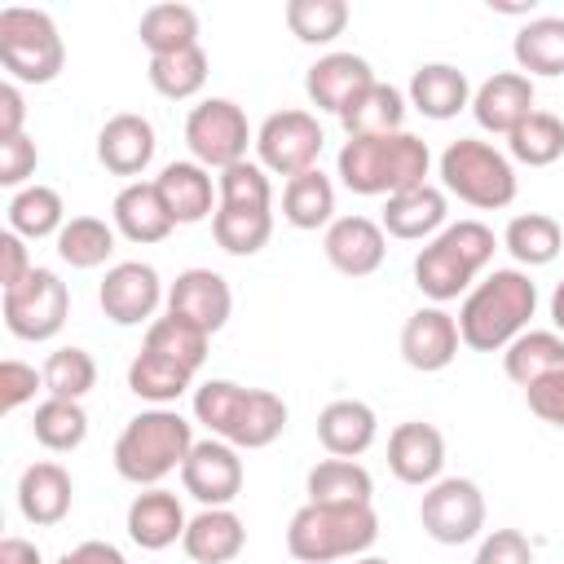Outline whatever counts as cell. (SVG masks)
<instances>
[{"label":"cell","instance_id":"6da1fadb","mask_svg":"<svg viewBox=\"0 0 564 564\" xmlns=\"http://www.w3.org/2000/svg\"><path fill=\"white\" fill-rule=\"evenodd\" d=\"M194 419L234 449H264L286 427V401L269 388H242L229 379H207L194 388Z\"/></svg>","mask_w":564,"mask_h":564},{"label":"cell","instance_id":"7a4b0ae2","mask_svg":"<svg viewBox=\"0 0 564 564\" xmlns=\"http://www.w3.org/2000/svg\"><path fill=\"white\" fill-rule=\"evenodd\" d=\"M538 308V286L524 269H494L485 282H476L458 308V335L476 352H498L516 335H524L529 317Z\"/></svg>","mask_w":564,"mask_h":564},{"label":"cell","instance_id":"3957f363","mask_svg":"<svg viewBox=\"0 0 564 564\" xmlns=\"http://www.w3.org/2000/svg\"><path fill=\"white\" fill-rule=\"evenodd\" d=\"M339 181L352 189V194H401L410 185H423L427 181V167H432V150L423 137L414 132H392V137H348L339 159Z\"/></svg>","mask_w":564,"mask_h":564},{"label":"cell","instance_id":"277c9868","mask_svg":"<svg viewBox=\"0 0 564 564\" xmlns=\"http://www.w3.org/2000/svg\"><path fill=\"white\" fill-rule=\"evenodd\" d=\"M379 538V516L370 502L352 507H326L304 502L286 524V551L300 564H330V560H357Z\"/></svg>","mask_w":564,"mask_h":564},{"label":"cell","instance_id":"5b68a950","mask_svg":"<svg viewBox=\"0 0 564 564\" xmlns=\"http://www.w3.org/2000/svg\"><path fill=\"white\" fill-rule=\"evenodd\" d=\"M194 449V432L176 410H145L128 419V427L115 441V471L132 485L154 489L163 476L185 467Z\"/></svg>","mask_w":564,"mask_h":564},{"label":"cell","instance_id":"8992f818","mask_svg":"<svg viewBox=\"0 0 564 564\" xmlns=\"http://www.w3.org/2000/svg\"><path fill=\"white\" fill-rule=\"evenodd\" d=\"M494 260V229L480 225V220H458V225H445L419 256H414V286L445 304V300H458L471 278Z\"/></svg>","mask_w":564,"mask_h":564},{"label":"cell","instance_id":"52a82bcc","mask_svg":"<svg viewBox=\"0 0 564 564\" xmlns=\"http://www.w3.org/2000/svg\"><path fill=\"white\" fill-rule=\"evenodd\" d=\"M441 181L449 194H458L467 207L498 212L516 198V167L502 150L476 137H458L441 150Z\"/></svg>","mask_w":564,"mask_h":564},{"label":"cell","instance_id":"ba28073f","mask_svg":"<svg viewBox=\"0 0 564 564\" xmlns=\"http://www.w3.org/2000/svg\"><path fill=\"white\" fill-rule=\"evenodd\" d=\"M0 62L18 84H53L66 62L53 18L40 9H0Z\"/></svg>","mask_w":564,"mask_h":564},{"label":"cell","instance_id":"9c48e42d","mask_svg":"<svg viewBox=\"0 0 564 564\" xmlns=\"http://www.w3.org/2000/svg\"><path fill=\"white\" fill-rule=\"evenodd\" d=\"M247 141H251L247 115L229 97H207L185 119V145H189L194 163H203V167H220L225 172V167L242 163L247 159Z\"/></svg>","mask_w":564,"mask_h":564},{"label":"cell","instance_id":"30bf717a","mask_svg":"<svg viewBox=\"0 0 564 564\" xmlns=\"http://www.w3.org/2000/svg\"><path fill=\"white\" fill-rule=\"evenodd\" d=\"M70 313V291L53 269H31L18 286L4 291V326L18 339H53L66 326Z\"/></svg>","mask_w":564,"mask_h":564},{"label":"cell","instance_id":"8fae6325","mask_svg":"<svg viewBox=\"0 0 564 564\" xmlns=\"http://www.w3.org/2000/svg\"><path fill=\"white\" fill-rule=\"evenodd\" d=\"M419 520L432 542L463 546L485 529V494L476 489V480L445 476V480L427 485V494L419 502Z\"/></svg>","mask_w":564,"mask_h":564},{"label":"cell","instance_id":"7c38bea8","mask_svg":"<svg viewBox=\"0 0 564 564\" xmlns=\"http://www.w3.org/2000/svg\"><path fill=\"white\" fill-rule=\"evenodd\" d=\"M322 128L308 110H278L260 123L256 132V154H260V167L264 172H278V176H300V172H313L317 167V154H322Z\"/></svg>","mask_w":564,"mask_h":564},{"label":"cell","instance_id":"4fadbf2b","mask_svg":"<svg viewBox=\"0 0 564 564\" xmlns=\"http://www.w3.org/2000/svg\"><path fill=\"white\" fill-rule=\"evenodd\" d=\"M181 485L189 498H198L203 507H229L242 494V458L229 441L207 436L194 441L185 467H181Z\"/></svg>","mask_w":564,"mask_h":564},{"label":"cell","instance_id":"5bb4252c","mask_svg":"<svg viewBox=\"0 0 564 564\" xmlns=\"http://www.w3.org/2000/svg\"><path fill=\"white\" fill-rule=\"evenodd\" d=\"M159 300H163V282H159L154 264H141V260L115 264L97 291V304L115 326H141L145 317H154Z\"/></svg>","mask_w":564,"mask_h":564},{"label":"cell","instance_id":"9a60e30c","mask_svg":"<svg viewBox=\"0 0 564 564\" xmlns=\"http://www.w3.org/2000/svg\"><path fill=\"white\" fill-rule=\"evenodd\" d=\"M167 313L185 317L189 326L216 335L229 313H234V295H229V282L212 269H185L176 273V282L167 286Z\"/></svg>","mask_w":564,"mask_h":564},{"label":"cell","instance_id":"2e32d148","mask_svg":"<svg viewBox=\"0 0 564 564\" xmlns=\"http://www.w3.org/2000/svg\"><path fill=\"white\" fill-rule=\"evenodd\" d=\"M322 251L344 278H370L388 256V238L383 225H375L370 216H339L326 225Z\"/></svg>","mask_w":564,"mask_h":564},{"label":"cell","instance_id":"e0dca14e","mask_svg":"<svg viewBox=\"0 0 564 564\" xmlns=\"http://www.w3.org/2000/svg\"><path fill=\"white\" fill-rule=\"evenodd\" d=\"M375 84V70L366 57L357 53H326L308 66L304 75V93L317 110H330V115H344L366 88Z\"/></svg>","mask_w":564,"mask_h":564},{"label":"cell","instance_id":"ac0fdd59","mask_svg":"<svg viewBox=\"0 0 564 564\" xmlns=\"http://www.w3.org/2000/svg\"><path fill=\"white\" fill-rule=\"evenodd\" d=\"M458 344H463L458 322L436 304L410 313L405 326H401V357H405L410 370H423V375L445 370L458 357Z\"/></svg>","mask_w":564,"mask_h":564},{"label":"cell","instance_id":"d6986e66","mask_svg":"<svg viewBox=\"0 0 564 564\" xmlns=\"http://www.w3.org/2000/svg\"><path fill=\"white\" fill-rule=\"evenodd\" d=\"M388 467L401 485H436L445 467V436L423 419L397 423L388 436Z\"/></svg>","mask_w":564,"mask_h":564},{"label":"cell","instance_id":"ffe728a7","mask_svg":"<svg viewBox=\"0 0 564 564\" xmlns=\"http://www.w3.org/2000/svg\"><path fill=\"white\" fill-rule=\"evenodd\" d=\"M471 115L485 132L511 137L533 115V79L520 70H498L471 93Z\"/></svg>","mask_w":564,"mask_h":564},{"label":"cell","instance_id":"44dd1931","mask_svg":"<svg viewBox=\"0 0 564 564\" xmlns=\"http://www.w3.org/2000/svg\"><path fill=\"white\" fill-rule=\"evenodd\" d=\"M97 159L115 176H141L150 167V159H154V128H150V119H141L132 110L106 119V128L97 132Z\"/></svg>","mask_w":564,"mask_h":564},{"label":"cell","instance_id":"7402d4cb","mask_svg":"<svg viewBox=\"0 0 564 564\" xmlns=\"http://www.w3.org/2000/svg\"><path fill=\"white\" fill-rule=\"evenodd\" d=\"M110 216H115V229H119L128 242H141V247H145V242H163V238L172 234V225H176L154 181H128V185L115 194Z\"/></svg>","mask_w":564,"mask_h":564},{"label":"cell","instance_id":"603a6c76","mask_svg":"<svg viewBox=\"0 0 564 564\" xmlns=\"http://www.w3.org/2000/svg\"><path fill=\"white\" fill-rule=\"evenodd\" d=\"M375 432H379V419L366 401H352V397H339L330 401L322 414H317V441L330 458H357L375 445Z\"/></svg>","mask_w":564,"mask_h":564},{"label":"cell","instance_id":"cb8c5ba5","mask_svg":"<svg viewBox=\"0 0 564 564\" xmlns=\"http://www.w3.org/2000/svg\"><path fill=\"white\" fill-rule=\"evenodd\" d=\"M185 555L194 564H229L242 555L247 546V529L242 520L229 511V507H203L189 524H185V538H181Z\"/></svg>","mask_w":564,"mask_h":564},{"label":"cell","instance_id":"d4e9b609","mask_svg":"<svg viewBox=\"0 0 564 564\" xmlns=\"http://www.w3.org/2000/svg\"><path fill=\"white\" fill-rule=\"evenodd\" d=\"M70 494H75V489H70V476H66L62 463H31V467L22 471V480H18V511H22L31 524L53 529V524L66 520Z\"/></svg>","mask_w":564,"mask_h":564},{"label":"cell","instance_id":"484cf974","mask_svg":"<svg viewBox=\"0 0 564 564\" xmlns=\"http://www.w3.org/2000/svg\"><path fill=\"white\" fill-rule=\"evenodd\" d=\"M185 511H181V502H176V494H167V489H145V494H137L132 498V507H128V538L141 546V551H163V546H172V542H181L185 538Z\"/></svg>","mask_w":564,"mask_h":564},{"label":"cell","instance_id":"4316f807","mask_svg":"<svg viewBox=\"0 0 564 564\" xmlns=\"http://www.w3.org/2000/svg\"><path fill=\"white\" fill-rule=\"evenodd\" d=\"M445 216H449L445 189H436V185L423 181V185H410V189H401V194H392L383 203V234L405 238V242H419V238L436 234L445 225Z\"/></svg>","mask_w":564,"mask_h":564},{"label":"cell","instance_id":"83f0119b","mask_svg":"<svg viewBox=\"0 0 564 564\" xmlns=\"http://www.w3.org/2000/svg\"><path fill=\"white\" fill-rule=\"evenodd\" d=\"M410 106L427 119H454L463 106H471V84L449 62H427L410 75Z\"/></svg>","mask_w":564,"mask_h":564},{"label":"cell","instance_id":"f1b7e54d","mask_svg":"<svg viewBox=\"0 0 564 564\" xmlns=\"http://www.w3.org/2000/svg\"><path fill=\"white\" fill-rule=\"evenodd\" d=\"M167 212L176 225H198L212 216V176L203 163H167L159 176H154Z\"/></svg>","mask_w":564,"mask_h":564},{"label":"cell","instance_id":"f546056e","mask_svg":"<svg viewBox=\"0 0 564 564\" xmlns=\"http://www.w3.org/2000/svg\"><path fill=\"white\" fill-rule=\"evenodd\" d=\"M502 370L520 388L564 370V335L560 330H524V335H516L502 348Z\"/></svg>","mask_w":564,"mask_h":564},{"label":"cell","instance_id":"4dcf8cb0","mask_svg":"<svg viewBox=\"0 0 564 564\" xmlns=\"http://www.w3.org/2000/svg\"><path fill=\"white\" fill-rule=\"evenodd\" d=\"M344 132L348 137H392V132H405V97L392 88V84H370L344 115H339Z\"/></svg>","mask_w":564,"mask_h":564},{"label":"cell","instance_id":"1f68e13d","mask_svg":"<svg viewBox=\"0 0 564 564\" xmlns=\"http://www.w3.org/2000/svg\"><path fill=\"white\" fill-rule=\"evenodd\" d=\"M375 480L361 463L352 458H322L308 471V502H326V507H352V502H370Z\"/></svg>","mask_w":564,"mask_h":564},{"label":"cell","instance_id":"d6a6232c","mask_svg":"<svg viewBox=\"0 0 564 564\" xmlns=\"http://www.w3.org/2000/svg\"><path fill=\"white\" fill-rule=\"evenodd\" d=\"M137 35L150 48V57H167V53L194 48L198 44V13L189 4H150L141 13Z\"/></svg>","mask_w":564,"mask_h":564},{"label":"cell","instance_id":"836d02e7","mask_svg":"<svg viewBox=\"0 0 564 564\" xmlns=\"http://www.w3.org/2000/svg\"><path fill=\"white\" fill-rule=\"evenodd\" d=\"M511 53L529 75H564V18H529Z\"/></svg>","mask_w":564,"mask_h":564},{"label":"cell","instance_id":"e575fe53","mask_svg":"<svg viewBox=\"0 0 564 564\" xmlns=\"http://www.w3.org/2000/svg\"><path fill=\"white\" fill-rule=\"evenodd\" d=\"M282 216L295 229H322V225H330V216H335V185H330V176H322L317 167L291 176L286 189H282Z\"/></svg>","mask_w":564,"mask_h":564},{"label":"cell","instance_id":"d590c367","mask_svg":"<svg viewBox=\"0 0 564 564\" xmlns=\"http://www.w3.org/2000/svg\"><path fill=\"white\" fill-rule=\"evenodd\" d=\"M189 383H194V370H185L181 361L159 357V352H150V348H141V352L132 357V366H128V388H132L137 397L154 401V405L176 401Z\"/></svg>","mask_w":564,"mask_h":564},{"label":"cell","instance_id":"8d00e7d4","mask_svg":"<svg viewBox=\"0 0 564 564\" xmlns=\"http://www.w3.org/2000/svg\"><path fill=\"white\" fill-rule=\"evenodd\" d=\"M31 432L44 449L53 454H66V449H79L84 436H88V414L79 401H62V397H48L35 405V419H31Z\"/></svg>","mask_w":564,"mask_h":564},{"label":"cell","instance_id":"74e56055","mask_svg":"<svg viewBox=\"0 0 564 564\" xmlns=\"http://www.w3.org/2000/svg\"><path fill=\"white\" fill-rule=\"evenodd\" d=\"M507 150H511L516 163L551 167V163L564 154V119L551 115V110H533V115L507 137Z\"/></svg>","mask_w":564,"mask_h":564},{"label":"cell","instance_id":"f35d334b","mask_svg":"<svg viewBox=\"0 0 564 564\" xmlns=\"http://www.w3.org/2000/svg\"><path fill=\"white\" fill-rule=\"evenodd\" d=\"M216 247L229 256H256L273 238V212H251V207H216L212 216Z\"/></svg>","mask_w":564,"mask_h":564},{"label":"cell","instance_id":"ab89813d","mask_svg":"<svg viewBox=\"0 0 564 564\" xmlns=\"http://www.w3.org/2000/svg\"><path fill=\"white\" fill-rule=\"evenodd\" d=\"M110 251H115V229L97 216H70L57 234V256L70 269H97L110 260Z\"/></svg>","mask_w":564,"mask_h":564},{"label":"cell","instance_id":"60d3db41","mask_svg":"<svg viewBox=\"0 0 564 564\" xmlns=\"http://www.w3.org/2000/svg\"><path fill=\"white\" fill-rule=\"evenodd\" d=\"M62 194L48 189V185H26L13 194L9 203V229L18 238H48V234H62Z\"/></svg>","mask_w":564,"mask_h":564},{"label":"cell","instance_id":"b9f144b4","mask_svg":"<svg viewBox=\"0 0 564 564\" xmlns=\"http://www.w3.org/2000/svg\"><path fill=\"white\" fill-rule=\"evenodd\" d=\"M502 247H507L520 264H529V269L551 264V260L560 256V225H555L551 216H542V212L511 216V225H507V234H502Z\"/></svg>","mask_w":564,"mask_h":564},{"label":"cell","instance_id":"7bdbcfd3","mask_svg":"<svg viewBox=\"0 0 564 564\" xmlns=\"http://www.w3.org/2000/svg\"><path fill=\"white\" fill-rule=\"evenodd\" d=\"M207 339H212L207 330H198V326H189L185 317L167 313V317H154V322H150L141 348H150V352H159V357H172V361H181L185 370H198V366L207 361Z\"/></svg>","mask_w":564,"mask_h":564},{"label":"cell","instance_id":"ee69618b","mask_svg":"<svg viewBox=\"0 0 564 564\" xmlns=\"http://www.w3.org/2000/svg\"><path fill=\"white\" fill-rule=\"evenodd\" d=\"M150 84L167 101L194 97L207 84V53L194 44V48H181V53H167V57H150Z\"/></svg>","mask_w":564,"mask_h":564},{"label":"cell","instance_id":"f6af8a7d","mask_svg":"<svg viewBox=\"0 0 564 564\" xmlns=\"http://www.w3.org/2000/svg\"><path fill=\"white\" fill-rule=\"evenodd\" d=\"M286 26L304 44H330L348 26V4L344 0H291L286 4Z\"/></svg>","mask_w":564,"mask_h":564},{"label":"cell","instance_id":"bcb514c9","mask_svg":"<svg viewBox=\"0 0 564 564\" xmlns=\"http://www.w3.org/2000/svg\"><path fill=\"white\" fill-rule=\"evenodd\" d=\"M40 375H44L48 397H62V401H79L84 392L97 388V361L84 348H57V352H48V361H44Z\"/></svg>","mask_w":564,"mask_h":564},{"label":"cell","instance_id":"7dc6e473","mask_svg":"<svg viewBox=\"0 0 564 564\" xmlns=\"http://www.w3.org/2000/svg\"><path fill=\"white\" fill-rule=\"evenodd\" d=\"M216 198H220V207H251V212H269V203H273L269 172H264L260 163L242 159V163H234V167H225V172H220V181H216Z\"/></svg>","mask_w":564,"mask_h":564},{"label":"cell","instance_id":"c3c4849f","mask_svg":"<svg viewBox=\"0 0 564 564\" xmlns=\"http://www.w3.org/2000/svg\"><path fill=\"white\" fill-rule=\"evenodd\" d=\"M471 564H533V546L520 529H494V533H485Z\"/></svg>","mask_w":564,"mask_h":564},{"label":"cell","instance_id":"681fc988","mask_svg":"<svg viewBox=\"0 0 564 564\" xmlns=\"http://www.w3.org/2000/svg\"><path fill=\"white\" fill-rule=\"evenodd\" d=\"M40 383H44V375H35V366L4 361V366H0V410L13 414L18 405H26V401L35 397Z\"/></svg>","mask_w":564,"mask_h":564},{"label":"cell","instance_id":"f907efd6","mask_svg":"<svg viewBox=\"0 0 564 564\" xmlns=\"http://www.w3.org/2000/svg\"><path fill=\"white\" fill-rule=\"evenodd\" d=\"M524 397H529V410H533L542 423H551V427L564 432V370H555V375L529 383Z\"/></svg>","mask_w":564,"mask_h":564},{"label":"cell","instance_id":"816d5d0a","mask_svg":"<svg viewBox=\"0 0 564 564\" xmlns=\"http://www.w3.org/2000/svg\"><path fill=\"white\" fill-rule=\"evenodd\" d=\"M35 141L22 132V137H9L0 141V185H22L31 172H35Z\"/></svg>","mask_w":564,"mask_h":564},{"label":"cell","instance_id":"f5cc1de1","mask_svg":"<svg viewBox=\"0 0 564 564\" xmlns=\"http://www.w3.org/2000/svg\"><path fill=\"white\" fill-rule=\"evenodd\" d=\"M0 264H4V273H0V282H4V291L9 286H18L35 264L26 260V247H22V238L9 229V234H0Z\"/></svg>","mask_w":564,"mask_h":564},{"label":"cell","instance_id":"db71d44e","mask_svg":"<svg viewBox=\"0 0 564 564\" xmlns=\"http://www.w3.org/2000/svg\"><path fill=\"white\" fill-rule=\"evenodd\" d=\"M22 115H26V106H22L18 84H0V141L22 137Z\"/></svg>","mask_w":564,"mask_h":564},{"label":"cell","instance_id":"11a10c76","mask_svg":"<svg viewBox=\"0 0 564 564\" xmlns=\"http://www.w3.org/2000/svg\"><path fill=\"white\" fill-rule=\"evenodd\" d=\"M57 564H128V560H123V551L110 546V542H79V546L66 551Z\"/></svg>","mask_w":564,"mask_h":564},{"label":"cell","instance_id":"9f6ffc18","mask_svg":"<svg viewBox=\"0 0 564 564\" xmlns=\"http://www.w3.org/2000/svg\"><path fill=\"white\" fill-rule=\"evenodd\" d=\"M0 564H44L40 560V546L26 542V538H4L0 542Z\"/></svg>","mask_w":564,"mask_h":564},{"label":"cell","instance_id":"6f0895ef","mask_svg":"<svg viewBox=\"0 0 564 564\" xmlns=\"http://www.w3.org/2000/svg\"><path fill=\"white\" fill-rule=\"evenodd\" d=\"M551 322H555V330L564 335V282L551 291Z\"/></svg>","mask_w":564,"mask_h":564},{"label":"cell","instance_id":"680465c9","mask_svg":"<svg viewBox=\"0 0 564 564\" xmlns=\"http://www.w3.org/2000/svg\"><path fill=\"white\" fill-rule=\"evenodd\" d=\"M352 564H388V560H379V555H361V560H352Z\"/></svg>","mask_w":564,"mask_h":564}]
</instances>
